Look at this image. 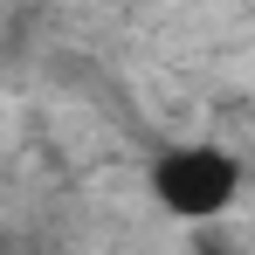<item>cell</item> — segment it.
<instances>
[{"mask_svg":"<svg viewBox=\"0 0 255 255\" xmlns=\"http://www.w3.org/2000/svg\"><path fill=\"white\" fill-rule=\"evenodd\" d=\"M200 255H242L235 242H214V235H200Z\"/></svg>","mask_w":255,"mask_h":255,"instance_id":"2","label":"cell"},{"mask_svg":"<svg viewBox=\"0 0 255 255\" xmlns=\"http://www.w3.org/2000/svg\"><path fill=\"white\" fill-rule=\"evenodd\" d=\"M235 193H242V159L221 145H166L152 159V200L186 228L221 221L235 207Z\"/></svg>","mask_w":255,"mask_h":255,"instance_id":"1","label":"cell"}]
</instances>
